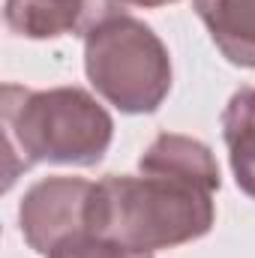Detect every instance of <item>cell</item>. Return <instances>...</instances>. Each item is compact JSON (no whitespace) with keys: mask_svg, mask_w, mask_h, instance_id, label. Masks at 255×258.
Wrapping results in <instances>:
<instances>
[{"mask_svg":"<svg viewBox=\"0 0 255 258\" xmlns=\"http://www.w3.org/2000/svg\"><path fill=\"white\" fill-rule=\"evenodd\" d=\"M6 189L15 177L39 162L90 168L111 147L114 120L105 105L84 87L27 90L3 84L0 96Z\"/></svg>","mask_w":255,"mask_h":258,"instance_id":"1","label":"cell"},{"mask_svg":"<svg viewBox=\"0 0 255 258\" xmlns=\"http://www.w3.org/2000/svg\"><path fill=\"white\" fill-rule=\"evenodd\" d=\"M213 189L174 174H105L87 201V231L156 252L201 240L216 222Z\"/></svg>","mask_w":255,"mask_h":258,"instance_id":"2","label":"cell"},{"mask_svg":"<svg viewBox=\"0 0 255 258\" xmlns=\"http://www.w3.org/2000/svg\"><path fill=\"white\" fill-rule=\"evenodd\" d=\"M93 90L123 114H153L171 93V54L150 24L114 12L84 36Z\"/></svg>","mask_w":255,"mask_h":258,"instance_id":"3","label":"cell"},{"mask_svg":"<svg viewBox=\"0 0 255 258\" xmlns=\"http://www.w3.org/2000/svg\"><path fill=\"white\" fill-rule=\"evenodd\" d=\"M90 189V180L66 174H54L33 183L18 204V225L27 246L39 255H48L66 237L87 231Z\"/></svg>","mask_w":255,"mask_h":258,"instance_id":"4","label":"cell"},{"mask_svg":"<svg viewBox=\"0 0 255 258\" xmlns=\"http://www.w3.org/2000/svg\"><path fill=\"white\" fill-rule=\"evenodd\" d=\"M114 12H123L117 0H6L3 18L15 36L57 39L87 36Z\"/></svg>","mask_w":255,"mask_h":258,"instance_id":"5","label":"cell"},{"mask_svg":"<svg viewBox=\"0 0 255 258\" xmlns=\"http://www.w3.org/2000/svg\"><path fill=\"white\" fill-rule=\"evenodd\" d=\"M138 171L174 174V177H183V180L204 183L213 192H219V186H222L213 150L204 141H198L192 135H180V132H162V135H156L150 141V147L141 153Z\"/></svg>","mask_w":255,"mask_h":258,"instance_id":"6","label":"cell"},{"mask_svg":"<svg viewBox=\"0 0 255 258\" xmlns=\"http://www.w3.org/2000/svg\"><path fill=\"white\" fill-rule=\"evenodd\" d=\"M192 6L222 57L255 69V0H192Z\"/></svg>","mask_w":255,"mask_h":258,"instance_id":"7","label":"cell"},{"mask_svg":"<svg viewBox=\"0 0 255 258\" xmlns=\"http://www.w3.org/2000/svg\"><path fill=\"white\" fill-rule=\"evenodd\" d=\"M222 138L237 186L255 198V87L231 93L222 111Z\"/></svg>","mask_w":255,"mask_h":258,"instance_id":"8","label":"cell"},{"mask_svg":"<svg viewBox=\"0 0 255 258\" xmlns=\"http://www.w3.org/2000/svg\"><path fill=\"white\" fill-rule=\"evenodd\" d=\"M45 258H153V252L132 249L126 243H117L111 237H99L90 231H78L57 243Z\"/></svg>","mask_w":255,"mask_h":258,"instance_id":"9","label":"cell"},{"mask_svg":"<svg viewBox=\"0 0 255 258\" xmlns=\"http://www.w3.org/2000/svg\"><path fill=\"white\" fill-rule=\"evenodd\" d=\"M120 6H141V9H159V6H168V3H177V0H117Z\"/></svg>","mask_w":255,"mask_h":258,"instance_id":"10","label":"cell"}]
</instances>
